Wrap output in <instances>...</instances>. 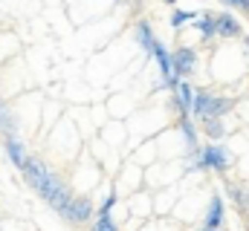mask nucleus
<instances>
[{
	"mask_svg": "<svg viewBox=\"0 0 249 231\" xmlns=\"http://www.w3.org/2000/svg\"><path fill=\"white\" fill-rule=\"evenodd\" d=\"M232 107H235V101H232L229 96H214V93L197 90V96H194V110H191V116H197L200 121H203V118H223V116L229 113Z\"/></svg>",
	"mask_w": 249,
	"mask_h": 231,
	"instance_id": "obj_1",
	"label": "nucleus"
},
{
	"mask_svg": "<svg viewBox=\"0 0 249 231\" xmlns=\"http://www.w3.org/2000/svg\"><path fill=\"white\" fill-rule=\"evenodd\" d=\"M232 165V153L226 145H220L217 139L212 145H203L194 150V168H209V171H217L223 173L226 168Z\"/></svg>",
	"mask_w": 249,
	"mask_h": 231,
	"instance_id": "obj_2",
	"label": "nucleus"
},
{
	"mask_svg": "<svg viewBox=\"0 0 249 231\" xmlns=\"http://www.w3.org/2000/svg\"><path fill=\"white\" fill-rule=\"evenodd\" d=\"M38 197L53 208V211H58V214H67V208H70V202H72V194H70V188L64 185V179H58L55 173H50V179L44 182V188L38 191Z\"/></svg>",
	"mask_w": 249,
	"mask_h": 231,
	"instance_id": "obj_3",
	"label": "nucleus"
},
{
	"mask_svg": "<svg viewBox=\"0 0 249 231\" xmlns=\"http://www.w3.org/2000/svg\"><path fill=\"white\" fill-rule=\"evenodd\" d=\"M20 173H23L26 185H29V188L38 194V191L44 188V182L50 179V173H53V171H50V168H47L41 159H26V165H23V171H20Z\"/></svg>",
	"mask_w": 249,
	"mask_h": 231,
	"instance_id": "obj_4",
	"label": "nucleus"
},
{
	"mask_svg": "<svg viewBox=\"0 0 249 231\" xmlns=\"http://www.w3.org/2000/svg\"><path fill=\"white\" fill-rule=\"evenodd\" d=\"M93 217V202H90V197H72V202H70V208H67V214H64V220H70V223H87Z\"/></svg>",
	"mask_w": 249,
	"mask_h": 231,
	"instance_id": "obj_5",
	"label": "nucleus"
},
{
	"mask_svg": "<svg viewBox=\"0 0 249 231\" xmlns=\"http://www.w3.org/2000/svg\"><path fill=\"white\" fill-rule=\"evenodd\" d=\"M194 96H197V90H191V84H186V81H180L177 90H171V99H174L180 116H191V110H194Z\"/></svg>",
	"mask_w": 249,
	"mask_h": 231,
	"instance_id": "obj_6",
	"label": "nucleus"
},
{
	"mask_svg": "<svg viewBox=\"0 0 249 231\" xmlns=\"http://www.w3.org/2000/svg\"><path fill=\"white\" fill-rule=\"evenodd\" d=\"M174 66H177V75H180V78H188V75L197 69V52H194L191 47L174 50Z\"/></svg>",
	"mask_w": 249,
	"mask_h": 231,
	"instance_id": "obj_7",
	"label": "nucleus"
},
{
	"mask_svg": "<svg viewBox=\"0 0 249 231\" xmlns=\"http://www.w3.org/2000/svg\"><path fill=\"white\" fill-rule=\"evenodd\" d=\"M133 35H136V44L142 47V52H145V55H154V52H157V44H160V41L154 38V29H151V23H148V20H139V23H136V29H133Z\"/></svg>",
	"mask_w": 249,
	"mask_h": 231,
	"instance_id": "obj_8",
	"label": "nucleus"
},
{
	"mask_svg": "<svg viewBox=\"0 0 249 231\" xmlns=\"http://www.w3.org/2000/svg\"><path fill=\"white\" fill-rule=\"evenodd\" d=\"M6 156H9V162L18 168V171H23V165H26V148H23V142L18 139V136H6Z\"/></svg>",
	"mask_w": 249,
	"mask_h": 231,
	"instance_id": "obj_9",
	"label": "nucleus"
},
{
	"mask_svg": "<svg viewBox=\"0 0 249 231\" xmlns=\"http://www.w3.org/2000/svg\"><path fill=\"white\" fill-rule=\"evenodd\" d=\"M214 20H217V35H223V38H238L241 35V20L235 15L220 12V15H214Z\"/></svg>",
	"mask_w": 249,
	"mask_h": 231,
	"instance_id": "obj_10",
	"label": "nucleus"
},
{
	"mask_svg": "<svg viewBox=\"0 0 249 231\" xmlns=\"http://www.w3.org/2000/svg\"><path fill=\"white\" fill-rule=\"evenodd\" d=\"M203 226L206 229H220L223 226V199L217 194H212V199H209V211H206Z\"/></svg>",
	"mask_w": 249,
	"mask_h": 231,
	"instance_id": "obj_11",
	"label": "nucleus"
},
{
	"mask_svg": "<svg viewBox=\"0 0 249 231\" xmlns=\"http://www.w3.org/2000/svg\"><path fill=\"white\" fill-rule=\"evenodd\" d=\"M18 133V118L9 110V104L0 99V136H15Z\"/></svg>",
	"mask_w": 249,
	"mask_h": 231,
	"instance_id": "obj_12",
	"label": "nucleus"
},
{
	"mask_svg": "<svg viewBox=\"0 0 249 231\" xmlns=\"http://www.w3.org/2000/svg\"><path fill=\"white\" fill-rule=\"evenodd\" d=\"M180 130H183V136H186V148L194 153V150L200 148V142H197V130H194V124H191V116H180Z\"/></svg>",
	"mask_w": 249,
	"mask_h": 231,
	"instance_id": "obj_13",
	"label": "nucleus"
},
{
	"mask_svg": "<svg viewBox=\"0 0 249 231\" xmlns=\"http://www.w3.org/2000/svg\"><path fill=\"white\" fill-rule=\"evenodd\" d=\"M194 26L200 29V35H203L206 41H212V38L217 35V20H214V15H203L200 20H194Z\"/></svg>",
	"mask_w": 249,
	"mask_h": 231,
	"instance_id": "obj_14",
	"label": "nucleus"
},
{
	"mask_svg": "<svg viewBox=\"0 0 249 231\" xmlns=\"http://www.w3.org/2000/svg\"><path fill=\"white\" fill-rule=\"evenodd\" d=\"M226 191H229V197L235 199V205H238V208L249 211V191H247V188H241V185H226Z\"/></svg>",
	"mask_w": 249,
	"mask_h": 231,
	"instance_id": "obj_15",
	"label": "nucleus"
},
{
	"mask_svg": "<svg viewBox=\"0 0 249 231\" xmlns=\"http://www.w3.org/2000/svg\"><path fill=\"white\" fill-rule=\"evenodd\" d=\"M203 130L209 133V139H217V142H220V139H223V133H226L220 118H203Z\"/></svg>",
	"mask_w": 249,
	"mask_h": 231,
	"instance_id": "obj_16",
	"label": "nucleus"
},
{
	"mask_svg": "<svg viewBox=\"0 0 249 231\" xmlns=\"http://www.w3.org/2000/svg\"><path fill=\"white\" fill-rule=\"evenodd\" d=\"M188 20L194 23L197 15H194V12H183V9H174V15H171V26H174V29H183V23H188Z\"/></svg>",
	"mask_w": 249,
	"mask_h": 231,
	"instance_id": "obj_17",
	"label": "nucleus"
},
{
	"mask_svg": "<svg viewBox=\"0 0 249 231\" xmlns=\"http://www.w3.org/2000/svg\"><path fill=\"white\" fill-rule=\"evenodd\" d=\"M93 226H96V229L102 231H110V229H116V223H113V220H110V214H99V217H96V223H93Z\"/></svg>",
	"mask_w": 249,
	"mask_h": 231,
	"instance_id": "obj_18",
	"label": "nucleus"
},
{
	"mask_svg": "<svg viewBox=\"0 0 249 231\" xmlns=\"http://www.w3.org/2000/svg\"><path fill=\"white\" fill-rule=\"evenodd\" d=\"M113 205H116V194H110V197L105 199V205H102L96 214H110V211H113Z\"/></svg>",
	"mask_w": 249,
	"mask_h": 231,
	"instance_id": "obj_19",
	"label": "nucleus"
},
{
	"mask_svg": "<svg viewBox=\"0 0 249 231\" xmlns=\"http://www.w3.org/2000/svg\"><path fill=\"white\" fill-rule=\"evenodd\" d=\"M223 3H229V6H235L241 12H249V0H223Z\"/></svg>",
	"mask_w": 249,
	"mask_h": 231,
	"instance_id": "obj_20",
	"label": "nucleus"
},
{
	"mask_svg": "<svg viewBox=\"0 0 249 231\" xmlns=\"http://www.w3.org/2000/svg\"><path fill=\"white\" fill-rule=\"evenodd\" d=\"M165 3H168V6H177V0H165Z\"/></svg>",
	"mask_w": 249,
	"mask_h": 231,
	"instance_id": "obj_21",
	"label": "nucleus"
}]
</instances>
